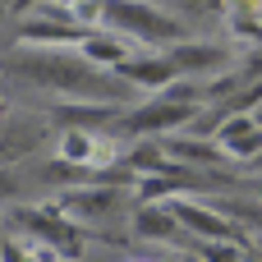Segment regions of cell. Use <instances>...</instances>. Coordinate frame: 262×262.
<instances>
[{
    "label": "cell",
    "mask_w": 262,
    "mask_h": 262,
    "mask_svg": "<svg viewBox=\"0 0 262 262\" xmlns=\"http://www.w3.org/2000/svg\"><path fill=\"white\" fill-rule=\"evenodd\" d=\"M249 170H262V157H258V161H253V166H249Z\"/></svg>",
    "instance_id": "obj_14"
},
{
    "label": "cell",
    "mask_w": 262,
    "mask_h": 262,
    "mask_svg": "<svg viewBox=\"0 0 262 262\" xmlns=\"http://www.w3.org/2000/svg\"><path fill=\"white\" fill-rule=\"evenodd\" d=\"M83 0H41L32 14H60V18H74V9H78Z\"/></svg>",
    "instance_id": "obj_12"
},
{
    "label": "cell",
    "mask_w": 262,
    "mask_h": 262,
    "mask_svg": "<svg viewBox=\"0 0 262 262\" xmlns=\"http://www.w3.org/2000/svg\"><path fill=\"white\" fill-rule=\"evenodd\" d=\"M198 115H203V106L170 101V97H143L138 106L124 111V120H120L115 134H129L134 143L138 138H170V134H189V124Z\"/></svg>",
    "instance_id": "obj_3"
},
{
    "label": "cell",
    "mask_w": 262,
    "mask_h": 262,
    "mask_svg": "<svg viewBox=\"0 0 262 262\" xmlns=\"http://www.w3.org/2000/svg\"><path fill=\"white\" fill-rule=\"evenodd\" d=\"M166 147V157L184 170H216L226 166V152L216 147V138H198V134H170V138H157Z\"/></svg>",
    "instance_id": "obj_10"
},
{
    "label": "cell",
    "mask_w": 262,
    "mask_h": 262,
    "mask_svg": "<svg viewBox=\"0 0 262 262\" xmlns=\"http://www.w3.org/2000/svg\"><path fill=\"white\" fill-rule=\"evenodd\" d=\"M134 262H152V258H134Z\"/></svg>",
    "instance_id": "obj_15"
},
{
    "label": "cell",
    "mask_w": 262,
    "mask_h": 262,
    "mask_svg": "<svg viewBox=\"0 0 262 262\" xmlns=\"http://www.w3.org/2000/svg\"><path fill=\"white\" fill-rule=\"evenodd\" d=\"M129 230H134L143 244H166V249H175L180 239H189L184 226L175 221V212H170L166 203H138V207L129 212Z\"/></svg>",
    "instance_id": "obj_8"
},
{
    "label": "cell",
    "mask_w": 262,
    "mask_h": 262,
    "mask_svg": "<svg viewBox=\"0 0 262 262\" xmlns=\"http://www.w3.org/2000/svg\"><path fill=\"white\" fill-rule=\"evenodd\" d=\"M51 138H60V134L46 124V115H9V120H0V166L37 161Z\"/></svg>",
    "instance_id": "obj_5"
},
{
    "label": "cell",
    "mask_w": 262,
    "mask_h": 262,
    "mask_svg": "<svg viewBox=\"0 0 262 262\" xmlns=\"http://www.w3.org/2000/svg\"><path fill=\"white\" fill-rule=\"evenodd\" d=\"M166 55H170V64H175V74H180V78H198V83L239 64L235 41H212V37H189V41L170 46Z\"/></svg>",
    "instance_id": "obj_4"
},
{
    "label": "cell",
    "mask_w": 262,
    "mask_h": 262,
    "mask_svg": "<svg viewBox=\"0 0 262 262\" xmlns=\"http://www.w3.org/2000/svg\"><path fill=\"white\" fill-rule=\"evenodd\" d=\"M249 115H253V120H258V124H262V101H258V106H253V111H249Z\"/></svg>",
    "instance_id": "obj_13"
},
{
    "label": "cell",
    "mask_w": 262,
    "mask_h": 262,
    "mask_svg": "<svg viewBox=\"0 0 262 262\" xmlns=\"http://www.w3.org/2000/svg\"><path fill=\"white\" fill-rule=\"evenodd\" d=\"M78 55H83L88 64H97V69H111V74H115L124 60H134V55H138V41H129V37H120V32H111V28H92V32L83 37Z\"/></svg>",
    "instance_id": "obj_11"
},
{
    "label": "cell",
    "mask_w": 262,
    "mask_h": 262,
    "mask_svg": "<svg viewBox=\"0 0 262 262\" xmlns=\"http://www.w3.org/2000/svg\"><path fill=\"white\" fill-rule=\"evenodd\" d=\"M216 147L226 152V161H244L253 166L262 157V124L253 115H226L216 129Z\"/></svg>",
    "instance_id": "obj_9"
},
{
    "label": "cell",
    "mask_w": 262,
    "mask_h": 262,
    "mask_svg": "<svg viewBox=\"0 0 262 262\" xmlns=\"http://www.w3.org/2000/svg\"><path fill=\"white\" fill-rule=\"evenodd\" d=\"M166 207L175 212V221L184 226V235L198 239V244H244L239 226H230L212 203H198V198H170Z\"/></svg>",
    "instance_id": "obj_6"
},
{
    "label": "cell",
    "mask_w": 262,
    "mask_h": 262,
    "mask_svg": "<svg viewBox=\"0 0 262 262\" xmlns=\"http://www.w3.org/2000/svg\"><path fill=\"white\" fill-rule=\"evenodd\" d=\"M0 78L5 83H28L37 92H51L60 101H97V106H138L134 88L111 74L88 64L78 51H37V46H14L0 55Z\"/></svg>",
    "instance_id": "obj_1"
},
{
    "label": "cell",
    "mask_w": 262,
    "mask_h": 262,
    "mask_svg": "<svg viewBox=\"0 0 262 262\" xmlns=\"http://www.w3.org/2000/svg\"><path fill=\"white\" fill-rule=\"evenodd\" d=\"M115 74H120L134 92H147V97H157V92H166L170 83H180V74H175V64H170L166 51H138V55L124 60Z\"/></svg>",
    "instance_id": "obj_7"
},
{
    "label": "cell",
    "mask_w": 262,
    "mask_h": 262,
    "mask_svg": "<svg viewBox=\"0 0 262 262\" xmlns=\"http://www.w3.org/2000/svg\"><path fill=\"white\" fill-rule=\"evenodd\" d=\"M258 262H262V244H258Z\"/></svg>",
    "instance_id": "obj_16"
},
{
    "label": "cell",
    "mask_w": 262,
    "mask_h": 262,
    "mask_svg": "<svg viewBox=\"0 0 262 262\" xmlns=\"http://www.w3.org/2000/svg\"><path fill=\"white\" fill-rule=\"evenodd\" d=\"M101 28H111V32H120V37H129V41H138L143 51L147 46H180V41H189V28L161 5V0H106L101 5Z\"/></svg>",
    "instance_id": "obj_2"
}]
</instances>
